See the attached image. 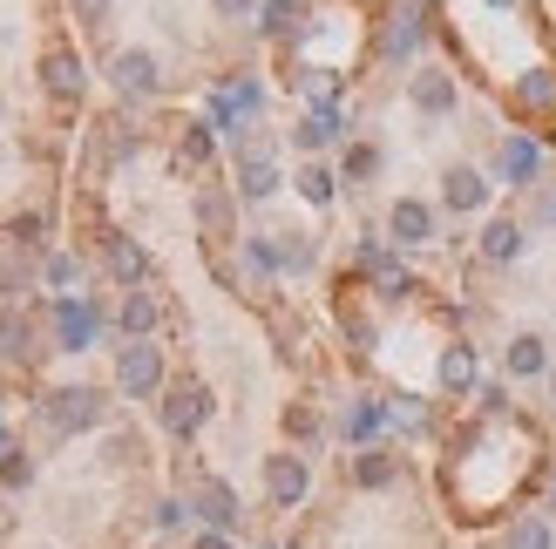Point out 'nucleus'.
I'll use <instances>...</instances> for the list:
<instances>
[{
    "label": "nucleus",
    "mask_w": 556,
    "mask_h": 549,
    "mask_svg": "<svg viewBox=\"0 0 556 549\" xmlns=\"http://www.w3.org/2000/svg\"><path fill=\"white\" fill-rule=\"evenodd\" d=\"M156 380H163L156 346H150V340H129V346H123V360H116V387H123L129 400H143V394H156Z\"/></svg>",
    "instance_id": "nucleus-1"
},
{
    "label": "nucleus",
    "mask_w": 556,
    "mask_h": 549,
    "mask_svg": "<svg viewBox=\"0 0 556 549\" xmlns=\"http://www.w3.org/2000/svg\"><path fill=\"white\" fill-rule=\"evenodd\" d=\"M48 421L62 427V434L96 427V421H102V394H96V387H62V394H48Z\"/></svg>",
    "instance_id": "nucleus-2"
},
{
    "label": "nucleus",
    "mask_w": 556,
    "mask_h": 549,
    "mask_svg": "<svg viewBox=\"0 0 556 549\" xmlns=\"http://www.w3.org/2000/svg\"><path fill=\"white\" fill-rule=\"evenodd\" d=\"M265 488H271L278 509H292V502H305V488H313V469H305L299 455H271L265 461Z\"/></svg>",
    "instance_id": "nucleus-3"
},
{
    "label": "nucleus",
    "mask_w": 556,
    "mask_h": 549,
    "mask_svg": "<svg viewBox=\"0 0 556 549\" xmlns=\"http://www.w3.org/2000/svg\"><path fill=\"white\" fill-rule=\"evenodd\" d=\"M211 421V394L204 387H170V400H163V427L170 434H198Z\"/></svg>",
    "instance_id": "nucleus-4"
},
{
    "label": "nucleus",
    "mask_w": 556,
    "mask_h": 549,
    "mask_svg": "<svg viewBox=\"0 0 556 549\" xmlns=\"http://www.w3.org/2000/svg\"><path fill=\"white\" fill-rule=\"evenodd\" d=\"M190 502H198V515H204L211 529H231V523H238V496H231V482H217V475H204Z\"/></svg>",
    "instance_id": "nucleus-5"
},
{
    "label": "nucleus",
    "mask_w": 556,
    "mask_h": 549,
    "mask_svg": "<svg viewBox=\"0 0 556 549\" xmlns=\"http://www.w3.org/2000/svg\"><path fill=\"white\" fill-rule=\"evenodd\" d=\"M54 325H62V346H68V353H81V346L96 340V306H81V298H62Z\"/></svg>",
    "instance_id": "nucleus-6"
},
{
    "label": "nucleus",
    "mask_w": 556,
    "mask_h": 549,
    "mask_svg": "<svg viewBox=\"0 0 556 549\" xmlns=\"http://www.w3.org/2000/svg\"><path fill=\"white\" fill-rule=\"evenodd\" d=\"M116 89L123 95H150L156 89V62L150 54H116Z\"/></svg>",
    "instance_id": "nucleus-7"
},
{
    "label": "nucleus",
    "mask_w": 556,
    "mask_h": 549,
    "mask_svg": "<svg viewBox=\"0 0 556 549\" xmlns=\"http://www.w3.org/2000/svg\"><path fill=\"white\" fill-rule=\"evenodd\" d=\"M387 225H394V238H401V244H421V238L434 231V217H428V204L401 197V204H394V217H387Z\"/></svg>",
    "instance_id": "nucleus-8"
},
{
    "label": "nucleus",
    "mask_w": 556,
    "mask_h": 549,
    "mask_svg": "<svg viewBox=\"0 0 556 549\" xmlns=\"http://www.w3.org/2000/svg\"><path fill=\"white\" fill-rule=\"evenodd\" d=\"M394 475H401V461L387 455V448H367V455L353 461V482H359V488H387Z\"/></svg>",
    "instance_id": "nucleus-9"
},
{
    "label": "nucleus",
    "mask_w": 556,
    "mask_h": 549,
    "mask_svg": "<svg viewBox=\"0 0 556 549\" xmlns=\"http://www.w3.org/2000/svg\"><path fill=\"white\" fill-rule=\"evenodd\" d=\"M543 367H549V353H543V340H536V333L509 340V373H516V380H536Z\"/></svg>",
    "instance_id": "nucleus-10"
},
{
    "label": "nucleus",
    "mask_w": 556,
    "mask_h": 549,
    "mask_svg": "<svg viewBox=\"0 0 556 549\" xmlns=\"http://www.w3.org/2000/svg\"><path fill=\"white\" fill-rule=\"evenodd\" d=\"M238 190H244V197H271V190H278V170H271V156H265V150H252V156H244V177H238Z\"/></svg>",
    "instance_id": "nucleus-11"
},
{
    "label": "nucleus",
    "mask_w": 556,
    "mask_h": 549,
    "mask_svg": "<svg viewBox=\"0 0 556 549\" xmlns=\"http://www.w3.org/2000/svg\"><path fill=\"white\" fill-rule=\"evenodd\" d=\"M414 102H421L428 116H441V108H455V81L448 75H414Z\"/></svg>",
    "instance_id": "nucleus-12"
},
{
    "label": "nucleus",
    "mask_w": 556,
    "mask_h": 549,
    "mask_svg": "<svg viewBox=\"0 0 556 549\" xmlns=\"http://www.w3.org/2000/svg\"><path fill=\"white\" fill-rule=\"evenodd\" d=\"M48 89H54V95H81V62H75L68 48L48 54Z\"/></svg>",
    "instance_id": "nucleus-13"
},
{
    "label": "nucleus",
    "mask_w": 556,
    "mask_h": 549,
    "mask_svg": "<svg viewBox=\"0 0 556 549\" xmlns=\"http://www.w3.org/2000/svg\"><path fill=\"white\" fill-rule=\"evenodd\" d=\"M482 197H489V183H482L476 170H448V204H455V210H476Z\"/></svg>",
    "instance_id": "nucleus-14"
},
{
    "label": "nucleus",
    "mask_w": 556,
    "mask_h": 549,
    "mask_svg": "<svg viewBox=\"0 0 556 549\" xmlns=\"http://www.w3.org/2000/svg\"><path fill=\"white\" fill-rule=\"evenodd\" d=\"M150 325H156V298H143V292H129V298H123V333H129V340H143Z\"/></svg>",
    "instance_id": "nucleus-15"
},
{
    "label": "nucleus",
    "mask_w": 556,
    "mask_h": 549,
    "mask_svg": "<svg viewBox=\"0 0 556 549\" xmlns=\"http://www.w3.org/2000/svg\"><path fill=\"white\" fill-rule=\"evenodd\" d=\"M441 387H476V353H468V346H448V360H441Z\"/></svg>",
    "instance_id": "nucleus-16"
},
{
    "label": "nucleus",
    "mask_w": 556,
    "mask_h": 549,
    "mask_svg": "<svg viewBox=\"0 0 556 549\" xmlns=\"http://www.w3.org/2000/svg\"><path fill=\"white\" fill-rule=\"evenodd\" d=\"M332 136H340V116H332V108H313V116L299 123V143H305V150H319V143H332Z\"/></svg>",
    "instance_id": "nucleus-17"
},
{
    "label": "nucleus",
    "mask_w": 556,
    "mask_h": 549,
    "mask_svg": "<svg viewBox=\"0 0 556 549\" xmlns=\"http://www.w3.org/2000/svg\"><path fill=\"white\" fill-rule=\"evenodd\" d=\"M522 108H556V68L522 75Z\"/></svg>",
    "instance_id": "nucleus-18"
},
{
    "label": "nucleus",
    "mask_w": 556,
    "mask_h": 549,
    "mask_svg": "<svg viewBox=\"0 0 556 549\" xmlns=\"http://www.w3.org/2000/svg\"><path fill=\"white\" fill-rule=\"evenodd\" d=\"M503 170L522 183V177H536V143H522V136H509L503 143Z\"/></svg>",
    "instance_id": "nucleus-19"
},
{
    "label": "nucleus",
    "mask_w": 556,
    "mask_h": 549,
    "mask_svg": "<svg viewBox=\"0 0 556 549\" xmlns=\"http://www.w3.org/2000/svg\"><path fill=\"white\" fill-rule=\"evenodd\" d=\"M482 252H489L495 265H509V258L522 252V231H516V225H489V238H482Z\"/></svg>",
    "instance_id": "nucleus-20"
},
{
    "label": "nucleus",
    "mask_w": 556,
    "mask_h": 549,
    "mask_svg": "<svg viewBox=\"0 0 556 549\" xmlns=\"http://www.w3.org/2000/svg\"><path fill=\"white\" fill-rule=\"evenodd\" d=\"M0 360H27V319L0 312Z\"/></svg>",
    "instance_id": "nucleus-21"
},
{
    "label": "nucleus",
    "mask_w": 556,
    "mask_h": 549,
    "mask_svg": "<svg viewBox=\"0 0 556 549\" xmlns=\"http://www.w3.org/2000/svg\"><path fill=\"white\" fill-rule=\"evenodd\" d=\"M509 549H549V523L543 515H522V523L509 529Z\"/></svg>",
    "instance_id": "nucleus-22"
},
{
    "label": "nucleus",
    "mask_w": 556,
    "mask_h": 549,
    "mask_svg": "<svg viewBox=\"0 0 556 549\" xmlns=\"http://www.w3.org/2000/svg\"><path fill=\"white\" fill-rule=\"evenodd\" d=\"M109 265H116L123 279H136V271H143V252H136V244H123V238H116V244H109Z\"/></svg>",
    "instance_id": "nucleus-23"
},
{
    "label": "nucleus",
    "mask_w": 556,
    "mask_h": 549,
    "mask_svg": "<svg viewBox=\"0 0 556 549\" xmlns=\"http://www.w3.org/2000/svg\"><path fill=\"white\" fill-rule=\"evenodd\" d=\"M27 475H35V461H27V455H8V461H0V482H8V488H27Z\"/></svg>",
    "instance_id": "nucleus-24"
},
{
    "label": "nucleus",
    "mask_w": 556,
    "mask_h": 549,
    "mask_svg": "<svg viewBox=\"0 0 556 549\" xmlns=\"http://www.w3.org/2000/svg\"><path fill=\"white\" fill-rule=\"evenodd\" d=\"M380 427V407H353V414H346V434H353V442H359V434H374Z\"/></svg>",
    "instance_id": "nucleus-25"
},
{
    "label": "nucleus",
    "mask_w": 556,
    "mask_h": 549,
    "mask_svg": "<svg viewBox=\"0 0 556 549\" xmlns=\"http://www.w3.org/2000/svg\"><path fill=\"white\" fill-rule=\"evenodd\" d=\"M299 190H305L313 204H326V197H332V177H326V170H305V177H299Z\"/></svg>",
    "instance_id": "nucleus-26"
},
{
    "label": "nucleus",
    "mask_w": 556,
    "mask_h": 549,
    "mask_svg": "<svg viewBox=\"0 0 556 549\" xmlns=\"http://www.w3.org/2000/svg\"><path fill=\"white\" fill-rule=\"evenodd\" d=\"M292 21H299V14H292V0H271V8H265V27H271V35H286Z\"/></svg>",
    "instance_id": "nucleus-27"
},
{
    "label": "nucleus",
    "mask_w": 556,
    "mask_h": 549,
    "mask_svg": "<svg viewBox=\"0 0 556 549\" xmlns=\"http://www.w3.org/2000/svg\"><path fill=\"white\" fill-rule=\"evenodd\" d=\"M414 35H421V27H414V14H401V27H394V41H387V48L407 54V48H414Z\"/></svg>",
    "instance_id": "nucleus-28"
},
{
    "label": "nucleus",
    "mask_w": 556,
    "mask_h": 549,
    "mask_svg": "<svg viewBox=\"0 0 556 549\" xmlns=\"http://www.w3.org/2000/svg\"><path fill=\"white\" fill-rule=\"evenodd\" d=\"M184 156H190V163H204V156H211V136H204V129H190V136H184Z\"/></svg>",
    "instance_id": "nucleus-29"
},
{
    "label": "nucleus",
    "mask_w": 556,
    "mask_h": 549,
    "mask_svg": "<svg viewBox=\"0 0 556 549\" xmlns=\"http://www.w3.org/2000/svg\"><path fill=\"white\" fill-rule=\"evenodd\" d=\"M367 170H374V150H367V143L346 150V177H367Z\"/></svg>",
    "instance_id": "nucleus-30"
},
{
    "label": "nucleus",
    "mask_w": 556,
    "mask_h": 549,
    "mask_svg": "<svg viewBox=\"0 0 556 549\" xmlns=\"http://www.w3.org/2000/svg\"><path fill=\"white\" fill-rule=\"evenodd\" d=\"M198 549H231V542H225V529H211V536H198Z\"/></svg>",
    "instance_id": "nucleus-31"
},
{
    "label": "nucleus",
    "mask_w": 556,
    "mask_h": 549,
    "mask_svg": "<svg viewBox=\"0 0 556 549\" xmlns=\"http://www.w3.org/2000/svg\"><path fill=\"white\" fill-rule=\"evenodd\" d=\"M217 8H225V14H244V8H252V0H217Z\"/></svg>",
    "instance_id": "nucleus-32"
},
{
    "label": "nucleus",
    "mask_w": 556,
    "mask_h": 549,
    "mask_svg": "<svg viewBox=\"0 0 556 549\" xmlns=\"http://www.w3.org/2000/svg\"><path fill=\"white\" fill-rule=\"evenodd\" d=\"M543 217H549V225H556V190H549V197H543Z\"/></svg>",
    "instance_id": "nucleus-33"
},
{
    "label": "nucleus",
    "mask_w": 556,
    "mask_h": 549,
    "mask_svg": "<svg viewBox=\"0 0 556 549\" xmlns=\"http://www.w3.org/2000/svg\"><path fill=\"white\" fill-rule=\"evenodd\" d=\"M81 14H89V21H96V14H102V0H81Z\"/></svg>",
    "instance_id": "nucleus-34"
},
{
    "label": "nucleus",
    "mask_w": 556,
    "mask_h": 549,
    "mask_svg": "<svg viewBox=\"0 0 556 549\" xmlns=\"http://www.w3.org/2000/svg\"><path fill=\"white\" fill-rule=\"evenodd\" d=\"M549 394H556V373H549Z\"/></svg>",
    "instance_id": "nucleus-35"
}]
</instances>
